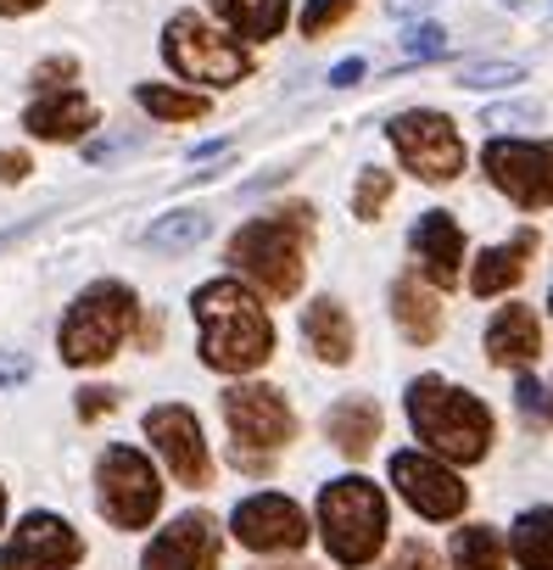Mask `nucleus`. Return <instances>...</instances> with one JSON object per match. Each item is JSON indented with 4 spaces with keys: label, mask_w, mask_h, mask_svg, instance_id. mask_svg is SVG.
<instances>
[{
    "label": "nucleus",
    "mask_w": 553,
    "mask_h": 570,
    "mask_svg": "<svg viewBox=\"0 0 553 570\" xmlns=\"http://www.w3.org/2000/svg\"><path fill=\"white\" fill-rule=\"evenodd\" d=\"M23 129L40 135V140H85L96 129V107L79 96V90H46L29 112H23Z\"/></svg>",
    "instance_id": "f3484780"
},
{
    "label": "nucleus",
    "mask_w": 553,
    "mask_h": 570,
    "mask_svg": "<svg viewBox=\"0 0 553 570\" xmlns=\"http://www.w3.org/2000/svg\"><path fill=\"white\" fill-rule=\"evenodd\" d=\"M547 314H553V292H547Z\"/></svg>",
    "instance_id": "c03bdc74"
},
{
    "label": "nucleus",
    "mask_w": 553,
    "mask_h": 570,
    "mask_svg": "<svg viewBox=\"0 0 553 570\" xmlns=\"http://www.w3.org/2000/svg\"><path fill=\"white\" fill-rule=\"evenodd\" d=\"M34 375V364L23 353H0V386H23Z\"/></svg>",
    "instance_id": "72a5a7b5"
},
{
    "label": "nucleus",
    "mask_w": 553,
    "mask_h": 570,
    "mask_svg": "<svg viewBox=\"0 0 553 570\" xmlns=\"http://www.w3.org/2000/svg\"><path fill=\"white\" fill-rule=\"evenodd\" d=\"M392 570H442V564H436V553L425 542H403L397 559H392Z\"/></svg>",
    "instance_id": "473e14b6"
},
{
    "label": "nucleus",
    "mask_w": 553,
    "mask_h": 570,
    "mask_svg": "<svg viewBox=\"0 0 553 570\" xmlns=\"http://www.w3.org/2000/svg\"><path fill=\"white\" fill-rule=\"evenodd\" d=\"M486 179L520 207H553V140H492Z\"/></svg>",
    "instance_id": "9d476101"
},
{
    "label": "nucleus",
    "mask_w": 553,
    "mask_h": 570,
    "mask_svg": "<svg viewBox=\"0 0 553 570\" xmlns=\"http://www.w3.org/2000/svg\"><path fill=\"white\" fill-rule=\"evenodd\" d=\"M386 196H392V174H386V168H364V179H358V190H353V213L369 224V218H381Z\"/></svg>",
    "instance_id": "c85d7f7f"
},
{
    "label": "nucleus",
    "mask_w": 553,
    "mask_h": 570,
    "mask_svg": "<svg viewBox=\"0 0 553 570\" xmlns=\"http://www.w3.org/2000/svg\"><path fill=\"white\" fill-rule=\"evenodd\" d=\"M135 101H140L151 118H162V124H196V118H207V96H196V90L140 85V90H135Z\"/></svg>",
    "instance_id": "bb28decb"
},
{
    "label": "nucleus",
    "mask_w": 553,
    "mask_h": 570,
    "mask_svg": "<svg viewBox=\"0 0 553 570\" xmlns=\"http://www.w3.org/2000/svg\"><path fill=\"white\" fill-rule=\"evenodd\" d=\"M536 353H542L536 314H531L525 303L497 308V314H492V325H486V358H492L497 370H525Z\"/></svg>",
    "instance_id": "a211bd4d"
},
{
    "label": "nucleus",
    "mask_w": 553,
    "mask_h": 570,
    "mask_svg": "<svg viewBox=\"0 0 553 570\" xmlns=\"http://www.w3.org/2000/svg\"><path fill=\"white\" fill-rule=\"evenodd\" d=\"M364 79V62L353 57V62H342V68H330V90H353Z\"/></svg>",
    "instance_id": "e433bc0d"
},
{
    "label": "nucleus",
    "mask_w": 553,
    "mask_h": 570,
    "mask_svg": "<svg viewBox=\"0 0 553 570\" xmlns=\"http://www.w3.org/2000/svg\"><path fill=\"white\" fill-rule=\"evenodd\" d=\"M29 157L23 151H0V179H7V185H18V179H29Z\"/></svg>",
    "instance_id": "f704fd0d"
},
{
    "label": "nucleus",
    "mask_w": 553,
    "mask_h": 570,
    "mask_svg": "<svg viewBox=\"0 0 553 570\" xmlns=\"http://www.w3.org/2000/svg\"><path fill=\"white\" fill-rule=\"evenodd\" d=\"M397 157L425 179V185H447L464 174V135L453 129V118L431 112V107H414V112H397L386 124Z\"/></svg>",
    "instance_id": "6e6552de"
},
{
    "label": "nucleus",
    "mask_w": 553,
    "mask_h": 570,
    "mask_svg": "<svg viewBox=\"0 0 553 570\" xmlns=\"http://www.w3.org/2000/svg\"><path fill=\"white\" fill-rule=\"evenodd\" d=\"M392 314H397V331L414 342V347H431L436 331H442V303H436V285L403 274L392 285Z\"/></svg>",
    "instance_id": "6ab92c4d"
},
{
    "label": "nucleus",
    "mask_w": 553,
    "mask_h": 570,
    "mask_svg": "<svg viewBox=\"0 0 553 570\" xmlns=\"http://www.w3.org/2000/svg\"><path fill=\"white\" fill-rule=\"evenodd\" d=\"M112 403H118V397H112V392H101V386H90V392H85V397H79V414H85V420H96V414H107V409H112Z\"/></svg>",
    "instance_id": "c9c22d12"
},
{
    "label": "nucleus",
    "mask_w": 553,
    "mask_h": 570,
    "mask_svg": "<svg viewBox=\"0 0 553 570\" xmlns=\"http://www.w3.org/2000/svg\"><path fill=\"white\" fill-rule=\"evenodd\" d=\"M79 73V62L73 57H51V62H40L34 68V85H46V90H68V79Z\"/></svg>",
    "instance_id": "2f4dec72"
},
{
    "label": "nucleus",
    "mask_w": 553,
    "mask_h": 570,
    "mask_svg": "<svg viewBox=\"0 0 553 570\" xmlns=\"http://www.w3.org/2000/svg\"><path fill=\"white\" fill-rule=\"evenodd\" d=\"M224 420L235 431V459L240 464H257L263 453L286 448L297 436V414L274 386H229L224 392Z\"/></svg>",
    "instance_id": "1a4fd4ad"
},
{
    "label": "nucleus",
    "mask_w": 553,
    "mask_h": 570,
    "mask_svg": "<svg viewBox=\"0 0 553 570\" xmlns=\"http://www.w3.org/2000/svg\"><path fill=\"white\" fill-rule=\"evenodd\" d=\"M207 229H213V218L201 207H174L146 229V246L151 252H190L196 240H207Z\"/></svg>",
    "instance_id": "a878e982"
},
{
    "label": "nucleus",
    "mask_w": 553,
    "mask_h": 570,
    "mask_svg": "<svg viewBox=\"0 0 553 570\" xmlns=\"http://www.w3.org/2000/svg\"><path fill=\"white\" fill-rule=\"evenodd\" d=\"M303 246H308V207L268 213L235 229L229 240V263L268 297H297L303 292Z\"/></svg>",
    "instance_id": "7ed1b4c3"
},
{
    "label": "nucleus",
    "mask_w": 553,
    "mask_h": 570,
    "mask_svg": "<svg viewBox=\"0 0 553 570\" xmlns=\"http://www.w3.org/2000/svg\"><path fill=\"white\" fill-rule=\"evenodd\" d=\"M392 487H397L425 520H453V514H464V503H470V487H464L436 453H419V448L392 453Z\"/></svg>",
    "instance_id": "ddd939ff"
},
{
    "label": "nucleus",
    "mask_w": 553,
    "mask_h": 570,
    "mask_svg": "<svg viewBox=\"0 0 553 570\" xmlns=\"http://www.w3.org/2000/svg\"><path fill=\"white\" fill-rule=\"evenodd\" d=\"M140 570H218V520L213 514H179L151 537L140 553Z\"/></svg>",
    "instance_id": "2eb2a0df"
},
{
    "label": "nucleus",
    "mask_w": 553,
    "mask_h": 570,
    "mask_svg": "<svg viewBox=\"0 0 553 570\" xmlns=\"http://www.w3.org/2000/svg\"><path fill=\"white\" fill-rule=\"evenodd\" d=\"M520 403H525V409H542V386H536V381H520Z\"/></svg>",
    "instance_id": "a19ab883"
},
{
    "label": "nucleus",
    "mask_w": 553,
    "mask_h": 570,
    "mask_svg": "<svg viewBox=\"0 0 553 570\" xmlns=\"http://www.w3.org/2000/svg\"><path fill=\"white\" fill-rule=\"evenodd\" d=\"M408 425L447 464H475L492 448V414H486V403L470 397V392H458V386H447L442 375L408 381Z\"/></svg>",
    "instance_id": "f03ea898"
},
{
    "label": "nucleus",
    "mask_w": 553,
    "mask_h": 570,
    "mask_svg": "<svg viewBox=\"0 0 553 570\" xmlns=\"http://www.w3.org/2000/svg\"><path fill=\"white\" fill-rule=\"evenodd\" d=\"M146 436H151V448L168 459V470H174V481L179 487H213V453H207V436H201V420L190 414V409H179V403H162V409H151L146 414Z\"/></svg>",
    "instance_id": "f8f14e48"
},
{
    "label": "nucleus",
    "mask_w": 553,
    "mask_h": 570,
    "mask_svg": "<svg viewBox=\"0 0 553 570\" xmlns=\"http://www.w3.org/2000/svg\"><path fill=\"white\" fill-rule=\"evenodd\" d=\"M386 525H392V520H386V498H381L375 481L342 475V481H330V487L319 492V531H325V548H330L347 570H358V564H369V559L381 553Z\"/></svg>",
    "instance_id": "39448f33"
},
{
    "label": "nucleus",
    "mask_w": 553,
    "mask_h": 570,
    "mask_svg": "<svg viewBox=\"0 0 553 570\" xmlns=\"http://www.w3.org/2000/svg\"><path fill=\"white\" fill-rule=\"evenodd\" d=\"M303 336H308L314 358H325V364H347V358H353V320H347V308H342L336 297L308 303V314H303Z\"/></svg>",
    "instance_id": "aec40b11"
},
{
    "label": "nucleus",
    "mask_w": 553,
    "mask_h": 570,
    "mask_svg": "<svg viewBox=\"0 0 553 570\" xmlns=\"http://www.w3.org/2000/svg\"><path fill=\"white\" fill-rule=\"evenodd\" d=\"M46 0H0V18H23V12H40Z\"/></svg>",
    "instance_id": "58836bf2"
},
{
    "label": "nucleus",
    "mask_w": 553,
    "mask_h": 570,
    "mask_svg": "<svg viewBox=\"0 0 553 570\" xmlns=\"http://www.w3.org/2000/svg\"><path fill=\"white\" fill-rule=\"evenodd\" d=\"M190 314L201 325V358L224 375H246L257 364H268L274 353V331L263 303L246 292L240 279H207L190 297Z\"/></svg>",
    "instance_id": "f257e3e1"
},
{
    "label": "nucleus",
    "mask_w": 553,
    "mask_h": 570,
    "mask_svg": "<svg viewBox=\"0 0 553 570\" xmlns=\"http://www.w3.org/2000/svg\"><path fill=\"white\" fill-rule=\"evenodd\" d=\"M353 7H358V0H308V12H303V35H325V29H336Z\"/></svg>",
    "instance_id": "c756f323"
},
{
    "label": "nucleus",
    "mask_w": 553,
    "mask_h": 570,
    "mask_svg": "<svg viewBox=\"0 0 553 570\" xmlns=\"http://www.w3.org/2000/svg\"><path fill=\"white\" fill-rule=\"evenodd\" d=\"M162 57H168V68H174L179 79L218 85V90H229V85H240V79L251 73V57L240 51V40L218 35V29L201 23L196 12H179V18L168 23V35H162Z\"/></svg>",
    "instance_id": "423d86ee"
},
{
    "label": "nucleus",
    "mask_w": 553,
    "mask_h": 570,
    "mask_svg": "<svg viewBox=\"0 0 553 570\" xmlns=\"http://www.w3.org/2000/svg\"><path fill=\"white\" fill-rule=\"evenodd\" d=\"M508 553L520 570H553V509H525L508 525Z\"/></svg>",
    "instance_id": "5701e85b"
},
{
    "label": "nucleus",
    "mask_w": 553,
    "mask_h": 570,
    "mask_svg": "<svg viewBox=\"0 0 553 570\" xmlns=\"http://www.w3.org/2000/svg\"><path fill=\"white\" fill-rule=\"evenodd\" d=\"M414 257L425 263V274H431V285H458L464 279V235H458V224H453V213H419V224H414Z\"/></svg>",
    "instance_id": "dca6fc26"
},
{
    "label": "nucleus",
    "mask_w": 553,
    "mask_h": 570,
    "mask_svg": "<svg viewBox=\"0 0 553 570\" xmlns=\"http://www.w3.org/2000/svg\"><path fill=\"white\" fill-rule=\"evenodd\" d=\"M525 252H531V235H520L514 246L481 252V257H475V274H470V292H475V297H497V292H508V285H520Z\"/></svg>",
    "instance_id": "b1692460"
},
{
    "label": "nucleus",
    "mask_w": 553,
    "mask_h": 570,
    "mask_svg": "<svg viewBox=\"0 0 553 570\" xmlns=\"http://www.w3.org/2000/svg\"><path fill=\"white\" fill-rule=\"evenodd\" d=\"M520 79H525V62H464L458 68L464 90H503V85H520Z\"/></svg>",
    "instance_id": "cd10ccee"
},
{
    "label": "nucleus",
    "mask_w": 553,
    "mask_h": 570,
    "mask_svg": "<svg viewBox=\"0 0 553 570\" xmlns=\"http://www.w3.org/2000/svg\"><path fill=\"white\" fill-rule=\"evenodd\" d=\"M403 51L419 57V62H425V57H442V51H447V29H442V23H414V29L403 35Z\"/></svg>",
    "instance_id": "7c9ffc66"
},
{
    "label": "nucleus",
    "mask_w": 553,
    "mask_h": 570,
    "mask_svg": "<svg viewBox=\"0 0 553 570\" xmlns=\"http://www.w3.org/2000/svg\"><path fill=\"white\" fill-rule=\"evenodd\" d=\"M431 7H436V0H392L397 18H414V12H431Z\"/></svg>",
    "instance_id": "ea45409f"
},
{
    "label": "nucleus",
    "mask_w": 553,
    "mask_h": 570,
    "mask_svg": "<svg viewBox=\"0 0 553 570\" xmlns=\"http://www.w3.org/2000/svg\"><path fill=\"white\" fill-rule=\"evenodd\" d=\"M79 559H85L79 531L46 509L23 514L18 531L7 537V548H0V570H73Z\"/></svg>",
    "instance_id": "9b49d317"
},
{
    "label": "nucleus",
    "mask_w": 553,
    "mask_h": 570,
    "mask_svg": "<svg viewBox=\"0 0 553 570\" xmlns=\"http://www.w3.org/2000/svg\"><path fill=\"white\" fill-rule=\"evenodd\" d=\"M135 320H140V303H135V292L124 279L85 285V292L73 297V308H68V320H62V336H57L62 364H73V370L107 364L124 347V336L135 331Z\"/></svg>",
    "instance_id": "20e7f679"
},
{
    "label": "nucleus",
    "mask_w": 553,
    "mask_h": 570,
    "mask_svg": "<svg viewBox=\"0 0 553 570\" xmlns=\"http://www.w3.org/2000/svg\"><path fill=\"white\" fill-rule=\"evenodd\" d=\"M207 7L246 40H274L292 18V0H207Z\"/></svg>",
    "instance_id": "4be33fe9"
},
{
    "label": "nucleus",
    "mask_w": 553,
    "mask_h": 570,
    "mask_svg": "<svg viewBox=\"0 0 553 570\" xmlns=\"http://www.w3.org/2000/svg\"><path fill=\"white\" fill-rule=\"evenodd\" d=\"M229 531L251 553H297L308 542V514L292 498H280V492H257V498L235 503Z\"/></svg>",
    "instance_id": "4468645a"
},
{
    "label": "nucleus",
    "mask_w": 553,
    "mask_h": 570,
    "mask_svg": "<svg viewBox=\"0 0 553 570\" xmlns=\"http://www.w3.org/2000/svg\"><path fill=\"white\" fill-rule=\"evenodd\" d=\"M96 498H101V514L118 531H140L162 509V481H157V470L140 448H107L101 464H96Z\"/></svg>",
    "instance_id": "0eeeda50"
},
{
    "label": "nucleus",
    "mask_w": 553,
    "mask_h": 570,
    "mask_svg": "<svg viewBox=\"0 0 553 570\" xmlns=\"http://www.w3.org/2000/svg\"><path fill=\"white\" fill-rule=\"evenodd\" d=\"M325 436L347 453V459H364L381 436V409L375 397H342L330 414H325Z\"/></svg>",
    "instance_id": "412c9836"
},
{
    "label": "nucleus",
    "mask_w": 553,
    "mask_h": 570,
    "mask_svg": "<svg viewBox=\"0 0 553 570\" xmlns=\"http://www.w3.org/2000/svg\"><path fill=\"white\" fill-rule=\"evenodd\" d=\"M0 520H7V492H0Z\"/></svg>",
    "instance_id": "37998d69"
},
{
    "label": "nucleus",
    "mask_w": 553,
    "mask_h": 570,
    "mask_svg": "<svg viewBox=\"0 0 553 570\" xmlns=\"http://www.w3.org/2000/svg\"><path fill=\"white\" fill-rule=\"evenodd\" d=\"M268 570H286V564H268ZM292 570H308V564H292Z\"/></svg>",
    "instance_id": "79ce46f5"
},
{
    "label": "nucleus",
    "mask_w": 553,
    "mask_h": 570,
    "mask_svg": "<svg viewBox=\"0 0 553 570\" xmlns=\"http://www.w3.org/2000/svg\"><path fill=\"white\" fill-rule=\"evenodd\" d=\"M531 118V107H492L486 112V124H525Z\"/></svg>",
    "instance_id": "4c0bfd02"
},
{
    "label": "nucleus",
    "mask_w": 553,
    "mask_h": 570,
    "mask_svg": "<svg viewBox=\"0 0 553 570\" xmlns=\"http://www.w3.org/2000/svg\"><path fill=\"white\" fill-rule=\"evenodd\" d=\"M508 564V542L492 525H458L453 531V570H503Z\"/></svg>",
    "instance_id": "393cba45"
}]
</instances>
